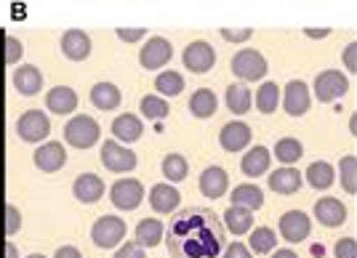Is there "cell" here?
I'll return each instance as SVG.
<instances>
[{
    "instance_id": "obj_1",
    "label": "cell",
    "mask_w": 357,
    "mask_h": 258,
    "mask_svg": "<svg viewBox=\"0 0 357 258\" xmlns=\"http://www.w3.org/2000/svg\"><path fill=\"white\" fill-rule=\"evenodd\" d=\"M222 218L211 208H184L171 216L165 245L171 258H219L227 248Z\"/></svg>"
},
{
    "instance_id": "obj_2",
    "label": "cell",
    "mask_w": 357,
    "mask_h": 258,
    "mask_svg": "<svg viewBox=\"0 0 357 258\" xmlns=\"http://www.w3.org/2000/svg\"><path fill=\"white\" fill-rule=\"evenodd\" d=\"M99 136H102V128L89 115H75L64 125V141L75 150H91L99 141Z\"/></svg>"
},
{
    "instance_id": "obj_3",
    "label": "cell",
    "mask_w": 357,
    "mask_h": 258,
    "mask_svg": "<svg viewBox=\"0 0 357 258\" xmlns=\"http://www.w3.org/2000/svg\"><path fill=\"white\" fill-rule=\"evenodd\" d=\"M123 237H126V221L120 216H102L91 227V240L102 250H112L115 245L123 243Z\"/></svg>"
},
{
    "instance_id": "obj_4",
    "label": "cell",
    "mask_w": 357,
    "mask_h": 258,
    "mask_svg": "<svg viewBox=\"0 0 357 258\" xmlns=\"http://www.w3.org/2000/svg\"><path fill=\"white\" fill-rule=\"evenodd\" d=\"M267 59L253 48H243L232 56V72L243 83H259L261 77L267 75Z\"/></svg>"
},
{
    "instance_id": "obj_5",
    "label": "cell",
    "mask_w": 357,
    "mask_h": 258,
    "mask_svg": "<svg viewBox=\"0 0 357 258\" xmlns=\"http://www.w3.org/2000/svg\"><path fill=\"white\" fill-rule=\"evenodd\" d=\"M144 200V184L139 179H118V182L109 186V202L118 208V211H136Z\"/></svg>"
},
{
    "instance_id": "obj_6",
    "label": "cell",
    "mask_w": 357,
    "mask_h": 258,
    "mask_svg": "<svg viewBox=\"0 0 357 258\" xmlns=\"http://www.w3.org/2000/svg\"><path fill=\"white\" fill-rule=\"evenodd\" d=\"M16 134H19L22 141H27V144H40L51 134V120H48V115L40 112V109H30V112H24L16 120Z\"/></svg>"
},
{
    "instance_id": "obj_7",
    "label": "cell",
    "mask_w": 357,
    "mask_h": 258,
    "mask_svg": "<svg viewBox=\"0 0 357 258\" xmlns=\"http://www.w3.org/2000/svg\"><path fill=\"white\" fill-rule=\"evenodd\" d=\"M312 88H314V96H317L323 104H328V102L342 99L344 93H347V88H349V80H347V75L339 72V70H326V72H320V75L314 77Z\"/></svg>"
},
{
    "instance_id": "obj_8",
    "label": "cell",
    "mask_w": 357,
    "mask_h": 258,
    "mask_svg": "<svg viewBox=\"0 0 357 258\" xmlns=\"http://www.w3.org/2000/svg\"><path fill=\"white\" fill-rule=\"evenodd\" d=\"M102 163L112 173H131L139 160H136V152H131L128 147L118 144L115 138H109V141L102 144Z\"/></svg>"
},
{
    "instance_id": "obj_9",
    "label": "cell",
    "mask_w": 357,
    "mask_h": 258,
    "mask_svg": "<svg viewBox=\"0 0 357 258\" xmlns=\"http://www.w3.org/2000/svg\"><path fill=\"white\" fill-rule=\"evenodd\" d=\"M181 61H184V67H187L190 72L206 75V72H211V67L216 64V51H213L211 43H206V40H195V43H190V46L184 48Z\"/></svg>"
},
{
    "instance_id": "obj_10",
    "label": "cell",
    "mask_w": 357,
    "mask_h": 258,
    "mask_svg": "<svg viewBox=\"0 0 357 258\" xmlns=\"http://www.w3.org/2000/svg\"><path fill=\"white\" fill-rule=\"evenodd\" d=\"M174 59V48L165 38H149L139 51V64L144 70H160Z\"/></svg>"
},
{
    "instance_id": "obj_11",
    "label": "cell",
    "mask_w": 357,
    "mask_h": 258,
    "mask_svg": "<svg viewBox=\"0 0 357 258\" xmlns=\"http://www.w3.org/2000/svg\"><path fill=\"white\" fill-rule=\"evenodd\" d=\"M32 160H35V168H38V170H43V173H56V170H61L64 163H67L64 144H59V141H45V144H40V147L35 150Z\"/></svg>"
},
{
    "instance_id": "obj_12",
    "label": "cell",
    "mask_w": 357,
    "mask_h": 258,
    "mask_svg": "<svg viewBox=\"0 0 357 258\" xmlns=\"http://www.w3.org/2000/svg\"><path fill=\"white\" fill-rule=\"evenodd\" d=\"M310 104H312V96H310L307 83H304V80H291V83L285 86V93H283L285 112H288L291 118H301V115H307Z\"/></svg>"
},
{
    "instance_id": "obj_13",
    "label": "cell",
    "mask_w": 357,
    "mask_h": 258,
    "mask_svg": "<svg viewBox=\"0 0 357 258\" xmlns=\"http://www.w3.org/2000/svg\"><path fill=\"white\" fill-rule=\"evenodd\" d=\"M312 232V221L304 211H288L280 216V234L288 243H301Z\"/></svg>"
},
{
    "instance_id": "obj_14",
    "label": "cell",
    "mask_w": 357,
    "mask_h": 258,
    "mask_svg": "<svg viewBox=\"0 0 357 258\" xmlns=\"http://www.w3.org/2000/svg\"><path fill=\"white\" fill-rule=\"evenodd\" d=\"M251 136H253V131L245 125V122L232 120L222 128V134H219V144H222L224 152H243V150L251 144Z\"/></svg>"
},
{
    "instance_id": "obj_15",
    "label": "cell",
    "mask_w": 357,
    "mask_h": 258,
    "mask_svg": "<svg viewBox=\"0 0 357 258\" xmlns=\"http://www.w3.org/2000/svg\"><path fill=\"white\" fill-rule=\"evenodd\" d=\"M91 48H93V43H91L89 32L83 30H67L64 35H61V54L67 56L70 61H83L91 56Z\"/></svg>"
},
{
    "instance_id": "obj_16",
    "label": "cell",
    "mask_w": 357,
    "mask_h": 258,
    "mask_svg": "<svg viewBox=\"0 0 357 258\" xmlns=\"http://www.w3.org/2000/svg\"><path fill=\"white\" fill-rule=\"evenodd\" d=\"M301 170H296V168H291V166H283V168H278V170H272L269 173V189L272 192H278V195H296L298 189H301Z\"/></svg>"
},
{
    "instance_id": "obj_17",
    "label": "cell",
    "mask_w": 357,
    "mask_h": 258,
    "mask_svg": "<svg viewBox=\"0 0 357 258\" xmlns=\"http://www.w3.org/2000/svg\"><path fill=\"white\" fill-rule=\"evenodd\" d=\"M314 216H317V221H320L323 227L336 229L347 221V208H344L342 200L323 197V200H317V202H314Z\"/></svg>"
},
{
    "instance_id": "obj_18",
    "label": "cell",
    "mask_w": 357,
    "mask_h": 258,
    "mask_svg": "<svg viewBox=\"0 0 357 258\" xmlns=\"http://www.w3.org/2000/svg\"><path fill=\"white\" fill-rule=\"evenodd\" d=\"M227 189H229V173L219 166H211L206 168L203 173H200V192L206 195V197L216 200L227 195Z\"/></svg>"
},
{
    "instance_id": "obj_19",
    "label": "cell",
    "mask_w": 357,
    "mask_h": 258,
    "mask_svg": "<svg viewBox=\"0 0 357 258\" xmlns=\"http://www.w3.org/2000/svg\"><path fill=\"white\" fill-rule=\"evenodd\" d=\"M178 195L176 186H171V184H155L152 189H149V205H152V211L160 213V216H168V213H174L178 208Z\"/></svg>"
},
{
    "instance_id": "obj_20",
    "label": "cell",
    "mask_w": 357,
    "mask_h": 258,
    "mask_svg": "<svg viewBox=\"0 0 357 258\" xmlns=\"http://www.w3.org/2000/svg\"><path fill=\"white\" fill-rule=\"evenodd\" d=\"M73 195L80 200V202H86V205L99 202L102 195H105V182H102L96 173H80L73 184Z\"/></svg>"
},
{
    "instance_id": "obj_21",
    "label": "cell",
    "mask_w": 357,
    "mask_h": 258,
    "mask_svg": "<svg viewBox=\"0 0 357 258\" xmlns=\"http://www.w3.org/2000/svg\"><path fill=\"white\" fill-rule=\"evenodd\" d=\"M14 88L22 96H38L43 88V72L35 64H24L14 70Z\"/></svg>"
},
{
    "instance_id": "obj_22",
    "label": "cell",
    "mask_w": 357,
    "mask_h": 258,
    "mask_svg": "<svg viewBox=\"0 0 357 258\" xmlns=\"http://www.w3.org/2000/svg\"><path fill=\"white\" fill-rule=\"evenodd\" d=\"M45 106L54 112V115H70L77 109V93L70 86H56L45 93Z\"/></svg>"
},
{
    "instance_id": "obj_23",
    "label": "cell",
    "mask_w": 357,
    "mask_h": 258,
    "mask_svg": "<svg viewBox=\"0 0 357 258\" xmlns=\"http://www.w3.org/2000/svg\"><path fill=\"white\" fill-rule=\"evenodd\" d=\"M269 163H272V154H269L267 147H253V150H248V152L243 154L240 170L245 176H251V179H259V176H264L269 170Z\"/></svg>"
},
{
    "instance_id": "obj_24",
    "label": "cell",
    "mask_w": 357,
    "mask_h": 258,
    "mask_svg": "<svg viewBox=\"0 0 357 258\" xmlns=\"http://www.w3.org/2000/svg\"><path fill=\"white\" fill-rule=\"evenodd\" d=\"M120 102H123V93H120V88L115 83H96L91 88V104L96 106V109H102V112L118 109Z\"/></svg>"
},
{
    "instance_id": "obj_25",
    "label": "cell",
    "mask_w": 357,
    "mask_h": 258,
    "mask_svg": "<svg viewBox=\"0 0 357 258\" xmlns=\"http://www.w3.org/2000/svg\"><path fill=\"white\" fill-rule=\"evenodd\" d=\"M112 134H115V138L123 141V144H131V141H139V138H142L144 125H142V120H139L136 115L126 112V115H118V118H115V122H112Z\"/></svg>"
},
{
    "instance_id": "obj_26",
    "label": "cell",
    "mask_w": 357,
    "mask_h": 258,
    "mask_svg": "<svg viewBox=\"0 0 357 258\" xmlns=\"http://www.w3.org/2000/svg\"><path fill=\"white\" fill-rule=\"evenodd\" d=\"M216 109H219V99H216V93L208 91V88H197V91L190 96V112H192L195 118L208 120V118L216 115Z\"/></svg>"
},
{
    "instance_id": "obj_27",
    "label": "cell",
    "mask_w": 357,
    "mask_h": 258,
    "mask_svg": "<svg viewBox=\"0 0 357 258\" xmlns=\"http://www.w3.org/2000/svg\"><path fill=\"white\" fill-rule=\"evenodd\" d=\"M229 200H232V205L253 213L264 205V192L256 184H240V186H235V192L229 195Z\"/></svg>"
},
{
    "instance_id": "obj_28",
    "label": "cell",
    "mask_w": 357,
    "mask_h": 258,
    "mask_svg": "<svg viewBox=\"0 0 357 258\" xmlns=\"http://www.w3.org/2000/svg\"><path fill=\"white\" fill-rule=\"evenodd\" d=\"M224 102H227V109L232 115H245L253 104L251 88H245V83H232V86H227Z\"/></svg>"
},
{
    "instance_id": "obj_29",
    "label": "cell",
    "mask_w": 357,
    "mask_h": 258,
    "mask_svg": "<svg viewBox=\"0 0 357 258\" xmlns=\"http://www.w3.org/2000/svg\"><path fill=\"white\" fill-rule=\"evenodd\" d=\"M165 237V227L158 221V218H144L136 224V245L142 248H155Z\"/></svg>"
},
{
    "instance_id": "obj_30",
    "label": "cell",
    "mask_w": 357,
    "mask_h": 258,
    "mask_svg": "<svg viewBox=\"0 0 357 258\" xmlns=\"http://www.w3.org/2000/svg\"><path fill=\"white\" fill-rule=\"evenodd\" d=\"M224 227L229 229L232 234H248L253 229V213L245 211V208H238V205H232V208H227L224 211Z\"/></svg>"
},
{
    "instance_id": "obj_31",
    "label": "cell",
    "mask_w": 357,
    "mask_h": 258,
    "mask_svg": "<svg viewBox=\"0 0 357 258\" xmlns=\"http://www.w3.org/2000/svg\"><path fill=\"white\" fill-rule=\"evenodd\" d=\"M333 182H336V170L326 160H317V163H312V166L307 168V184L312 189H328Z\"/></svg>"
},
{
    "instance_id": "obj_32",
    "label": "cell",
    "mask_w": 357,
    "mask_h": 258,
    "mask_svg": "<svg viewBox=\"0 0 357 258\" xmlns=\"http://www.w3.org/2000/svg\"><path fill=\"white\" fill-rule=\"evenodd\" d=\"M278 104H280V86L267 80V83L256 91V109H259L261 115H272V112L278 109Z\"/></svg>"
},
{
    "instance_id": "obj_33",
    "label": "cell",
    "mask_w": 357,
    "mask_h": 258,
    "mask_svg": "<svg viewBox=\"0 0 357 258\" xmlns=\"http://www.w3.org/2000/svg\"><path fill=\"white\" fill-rule=\"evenodd\" d=\"M187 173H190V163H187V157H181L178 152L165 154L163 157V176L168 179V184L184 182V179H187Z\"/></svg>"
},
{
    "instance_id": "obj_34",
    "label": "cell",
    "mask_w": 357,
    "mask_h": 258,
    "mask_svg": "<svg viewBox=\"0 0 357 258\" xmlns=\"http://www.w3.org/2000/svg\"><path fill=\"white\" fill-rule=\"evenodd\" d=\"M301 154H304V147H301V141H298V138L285 136L275 144V157H278L283 166L298 163V160H301Z\"/></svg>"
},
{
    "instance_id": "obj_35",
    "label": "cell",
    "mask_w": 357,
    "mask_h": 258,
    "mask_svg": "<svg viewBox=\"0 0 357 258\" xmlns=\"http://www.w3.org/2000/svg\"><path fill=\"white\" fill-rule=\"evenodd\" d=\"M139 109H142V115L149 118V120H163V118H168V112H171L168 102H165L163 96H158V93L144 96L142 104H139Z\"/></svg>"
},
{
    "instance_id": "obj_36",
    "label": "cell",
    "mask_w": 357,
    "mask_h": 258,
    "mask_svg": "<svg viewBox=\"0 0 357 258\" xmlns=\"http://www.w3.org/2000/svg\"><path fill=\"white\" fill-rule=\"evenodd\" d=\"M155 88H158V96H178L184 91V77L174 70H165L155 80Z\"/></svg>"
},
{
    "instance_id": "obj_37",
    "label": "cell",
    "mask_w": 357,
    "mask_h": 258,
    "mask_svg": "<svg viewBox=\"0 0 357 258\" xmlns=\"http://www.w3.org/2000/svg\"><path fill=\"white\" fill-rule=\"evenodd\" d=\"M278 245V234L269 227L251 229V253H272Z\"/></svg>"
},
{
    "instance_id": "obj_38",
    "label": "cell",
    "mask_w": 357,
    "mask_h": 258,
    "mask_svg": "<svg viewBox=\"0 0 357 258\" xmlns=\"http://www.w3.org/2000/svg\"><path fill=\"white\" fill-rule=\"evenodd\" d=\"M339 176H342V186L347 195H357V157L347 154L339 163Z\"/></svg>"
},
{
    "instance_id": "obj_39",
    "label": "cell",
    "mask_w": 357,
    "mask_h": 258,
    "mask_svg": "<svg viewBox=\"0 0 357 258\" xmlns=\"http://www.w3.org/2000/svg\"><path fill=\"white\" fill-rule=\"evenodd\" d=\"M22 229V213L16 205H3V216H0V234L8 240V237H14L16 232Z\"/></svg>"
},
{
    "instance_id": "obj_40",
    "label": "cell",
    "mask_w": 357,
    "mask_h": 258,
    "mask_svg": "<svg viewBox=\"0 0 357 258\" xmlns=\"http://www.w3.org/2000/svg\"><path fill=\"white\" fill-rule=\"evenodd\" d=\"M24 56V46L19 43V38H3V43H0V61H3V67H14L19 64Z\"/></svg>"
},
{
    "instance_id": "obj_41",
    "label": "cell",
    "mask_w": 357,
    "mask_h": 258,
    "mask_svg": "<svg viewBox=\"0 0 357 258\" xmlns=\"http://www.w3.org/2000/svg\"><path fill=\"white\" fill-rule=\"evenodd\" d=\"M333 256L336 258H357V240L355 237H342L333 245Z\"/></svg>"
},
{
    "instance_id": "obj_42",
    "label": "cell",
    "mask_w": 357,
    "mask_h": 258,
    "mask_svg": "<svg viewBox=\"0 0 357 258\" xmlns=\"http://www.w3.org/2000/svg\"><path fill=\"white\" fill-rule=\"evenodd\" d=\"M115 258H147V253H144V248H142V245L126 243L115 250Z\"/></svg>"
},
{
    "instance_id": "obj_43",
    "label": "cell",
    "mask_w": 357,
    "mask_h": 258,
    "mask_svg": "<svg viewBox=\"0 0 357 258\" xmlns=\"http://www.w3.org/2000/svg\"><path fill=\"white\" fill-rule=\"evenodd\" d=\"M219 35H222L224 40H229V43H245L248 38L253 35V30H229V27H224V30H219Z\"/></svg>"
},
{
    "instance_id": "obj_44",
    "label": "cell",
    "mask_w": 357,
    "mask_h": 258,
    "mask_svg": "<svg viewBox=\"0 0 357 258\" xmlns=\"http://www.w3.org/2000/svg\"><path fill=\"white\" fill-rule=\"evenodd\" d=\"M222 258H253V253H251V248H245L243 243H229L224 248Z\"/></svg>"
},
{
    "instance_id": "obj_45",
    "label": "cell",
    "mask_w": 357,
    "mask_h": 258,
    "mask_svg": "<svg viewBox=\"0 0 357 258\" xmlns=\"http://www.w3.org/2000/svg\"><path fill=\"white\" fill-rule=\"evenodd\" d=\"M147 35L144 27H136V30H128V27H118V38L120 40H126V43H136V40H142Z\"/></svg>"
},
{
    "instance_id": "obj_46",
    "label": "cell",
    "mask_w": 357,
    "mask_h": 258,
    "mask_svg": "<svg viewBox=\"0 0 357 258\" xmlns=\"http://www.w3.org/2000/svg\"><path fill=\"white\" fill-rule=\"evenodd\" d=\"M342 59H344V67L349 72H357V43H349V46L344 48Z\"/></svg>"
},
{
    "instance_id": "obj_47",
    "label": "cell",
    "mask_w": 357,
    "mask_h": 258,
    "mask_svg": "<svg viewBox=\"0 0 357 258\" xmlns=\"http://www.w3.org/2000/svg\"><path fill=\"white\" fill-rule=\"evenodd\" d=\"M0 258H19V248L11 240H0Z\"/></svg>"
},
{
    "instance_id": "obj_48",
    "label": "cell",
    "mask_w": 357,
    "mask_h": 258,
    "mask_svg": "<svg viewBox=\"0 0 357 258\" xmlns=\"http://www.w3.org/2000/svg\"><path fill=\"white\" fill-rule=\"evenodd\" d=\"M54 258H83V253H80L75 245H61L59 250L54 253Z\"/></svg>"
},
{
    "instance_id": "obj_49",
    "label": "cell",
    "mask_w": 357,
    "mask_h": 258,
    "mask_svg": "<svg viewBox=\"0 0 357 258\" xmlns=\"http://www.w3.org/2000/svg\"><path fill=\"white\" fill-rule=\"evenodd\" d=\"M331 30H307V38H328Z\"/></svg>"
},
{
    "instance_id": "obj_50",
    "label": "cell",
    "mask_w": 357,
    "mask_h": 258,
    "mask_svg": "<svg viewBox=\"0 0 357 258\" xmlns=\"http://www.w3.org/2000/svg\"><path fill=\"white\" fill-rule=\"evenodd\" d=\"M272 258H298L294 250H275V256Z\"/></svg>"
},
{
    "instance_id": "obj_51",
    "label": "cell",
    "mask_w": 357,
    "mask_h": 258,
    "mask_svg": "<svg viewBox=\"0 0 357 258\" xmlns=\"http://www.w3.org/2000/svg\"><path fill=\"white\" fill-rule=\"evenodd\" d=\"M27 258H45L43 253H32V256H27Z\"/></svg>"
}]
</instances>
